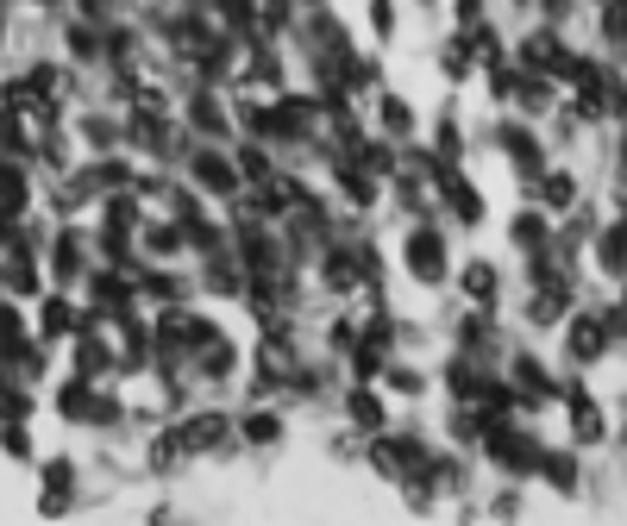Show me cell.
<instances>
[{"label":"cell","mask_w":627,"mask_h":526,"mask_svg":"<svg viewBox=\"0 0 627 526\" xmlns=\"http://www.w3.org/2000/svg\"><path fill=\"white\" fill-rule=\"evenodd\" d=\"M44 483H51V495H44V508H57V501H69V483H76V464H44Z\"/></svg>","instance_id":"17"},{"label":"cell","mask_w":627,"mask_h":526,"mask_svg":"<svg viewBox=\"0 0 627 526\" xmlns=\"http://www.w3.org/2000/svg\"><path fill=\"white\" fill-rule=\"evenodd\" d=\"M176 433H182V445H189V451H232V420L214 408V414H195L189 426H176Z\"/></svg>","instance_id":"4"},{"label":"cell","mask_w":627,"mask_h":526,"mask_svg":"<svg viewBox=\"0 0 627 526\" xmlns=\"http://www.w3.org/2000/svg\"><path fill=\"white\" fill-rule=\"evenodd\" d=\"M508 238H515L521 251H546V220H540V213H521V220L508 226Z\"/></svg>","instance_id":"15"},{"label":"cell","mask_w":627,"mask_h":526,"mask_svg":"<svg viewBox=\"0 0 627 526\" xmlns=\"http://www.w3.org/2000/svg\"><path fill=\"white\" fill-rule=\"evenodd\" d=\"M0 289H13V295H32V289H38V270H32V257H7V263H0Z\"/></svg>","instance_id":"12"},{"label":"cell","mask_w":627,"mask_h":526,"mask_svg":"<svg viewBox=\"0 0 627 526\" xmlns=\"http://www.w3.org/2000/svg\"><path fill=\"white\" fill-rule=\"evenodd\" d=\"M540 470H546V483H552V489H577V464L559 458V451H540Z\"/></svg>","instance_id":"18"},{"label":"cell","mask_w":627,"mask_h":526,"mask_svg":"<svg viewBox=\"0 0 627 526\" xmlns=\"http://www.w3.org/2000/svg\"><path fill=\"white\" fill-rule=\"evenodd\" d=\"M0 451H13V458H32V439H26V426H0Z\"/></svg>","instance_id":"21"},{"label":"cell","mask_w":627,"mask_h":526,"mask_svg":"<svg viewBox=\"0 0 627 526\" xmlns=\"http://www.w3.org/2000/svg\"><path fill=\"white\" fill-rule=\"evenodd\" d=\"M345 414H352V426H358V433L370 439V433H383V426H389V414H383V401L377 395H370L364 389V382H358V389L352 395H345Z\"/></svg>","instance_id":"7"},{"label":"cell","mask_w":627,"mask_h":526,"mask_svg":"<svg viewBox=\"0 0 627 526\" xmlns=\"http://www.w3.org/2000/svg\"><path fill=\"white\" fill-rule=\"evenodd\" d=\"M189 132H201V138H232V119H226V107H220L207 88H195V101H189Z\"/></svg>","instance_id":"5"},{"label":"cell","mask_w":627,"mask_h":526,"mask_svg":"<svg viewBox=\"0 0 627 526\" xmlns=\"http://www.w3.org/2000/svg\"><path fill=\"white\" fill-rule=\"evenodd\" d=\"M383 382H389V395H414V401L427 395V370L408 364V357H389V364H383Z\"/></svg>","instance_id":"8"},{"label":"cell","mask_w":627,"mask_h":526,"mask_svg":"<svg viewBox=\"0 0 627 526\" xmlns=\"http://www.w3.org/2000/svg\"><path fill=\"white\" fill-rule=\"evenodd\" d=\"M477 7H483V0H452V13H458V19H477Z\"/></svg>","instance_id":"23"},{"label":"cell","mask_w":627,"mask_h":526,"mask_svg":"<svg viewBox=\"0 0 627 526\" xmlns=\"http://www.w3.org/2000/svg\"><path fill=\"white\" fill-rule=\"evenodd\" d=\"M239 439L258 445V451H276V445H283V414H276V408H251L239 420Z\"/></svg>","instance_id":"6"},{"label":"cell","mask_w":627,"mask_h":526,"mask_svg":"<svg viewBox=\"0 0 627 526\" xmlns=\"http://www.w3.org/2000/svg\"><path fill=\"white\" fill-rule=\"evenodd\" d=\"M483 445H490V458L502 470H540V439H533L527 426H490Z\"/></svg>","instance_id":"3"},{"label":"cell","mask_w":627,"mask_h":526,"mask_svg":"<svg viewBox=\"0 0 627 526\" xmlns=\"http://www.w3.org/2000/svg\"><path fill=\"white\" fill-rule=\"evenodd\" d=\"M51 270H57L63 282H76V276H82V245H76V232H63V238H57V251H51Z\"/></svg>","instance_id":"13"},{"label":"cell","mask_w":627,"mask_h":526,"mask_svg":"<svg viewBox=\"0 0 627 526\" xmlns=\"http://www.w3.org/2000/svg\"><path fill=\"white\" fill-rule=\"evenodd\" d=\"M189 188L207 201H239L245 195V176H239V157H220L214 145H189Z\"/></svg>","instance_id":"1"},{"label":"cell","mask_w":627,"mask_h":526,"mask_svg":"<svg viewBox=\"0 0 627 526\" xmlns=\"http://www.w3.org/2000/svg\"><path fill=\"white\" fill-rule=\"evenodd\" d=\"M602 263H609V270H627V226L602 232Z\"/></svg>","instance_id":"19"},{"label":"cell","mask_w":627,"mask_h":526,"mask_svg":"<svg viewBox=\"0 0 627 526\" xmlns=\"http://www.w3.org/2000/svg\"><path fill=\"white\" fill-rule=\"evenodd\" d=\"M402 263H408V276L421 282V289H439V282H446V238H439L433 226H414L402 238Z\"/></svg>","instance_id":"2"},{"label":"cell","mask_w":627,"mask_h":526,"mask_svg":"<svg viewBox=\"0 0 627 526\" xmlns=\"http://www.w3.org/2000/svg\"><path fill=\"white\" fill-rule=\"evenodd\" d=\"M571 195H577L571 176H546V201H552V207H571Z\"/></svg>","instance_id":"22"},{"label":"cell","mask_w":627,"mask_h":526,"mask_svg":"<svg viewBox=\"0 0 627 526\" xmlns=\"http://www.w3.org/2000/svg\"><path fill=\"white\" fill-rule=\"evenodd\" d=\"M76 326H88V320H76L69 301H44V339H76Z\"/></svg>","instance_id":"11"},{"label":"cell","mask_w":627,"mask_h":526,"mask_svg":"<svg viewBox=\"0 0 627 526\" xmlns=\"http://www.w3.org/2000/svg\"><path fill=\"white\" fill-rule=\"evenodd\" d=\"M602 345H609V339H602V320H577L571 326V351L577 357H602Z\"/></svg>","instance_id":"16"},{"label":"cell","mask_w":627,"mask_h":526,"mask_svg":"<svg viewBox=\"0 0 627 526\" xmlns=\"http://www.w3.org/2000/svg\"><path fill=\"white\" fill-rule=\"evenodd\" d=\"M502 151H508V157H515V163H521V170H527V176H533V170H540V145H533V138H527L521 126H508V138H502Z\"/></svg>","instance_id":"14"},{"label":"cell","mask_w":627,"mask_h":526,"mask_svg":"<svg viewBox=\"0 0 627 526\" xmlns=\"http://www.w3.org/2000/svg\"><path fill=\"white\" fill-rule=\"evenodd\" d=\"M377 119H383V132H389V138H414V107L402 101V94H383Z\"/></svg>","instance_id":"10"},{"label":"cell","mask_w":627,"mask_h":526,"mask_svg":"<svg viewBox=\"0 0 627 526\" xmlns=\"http://www.w3.org/2000/svg\"><path fill=\"white\" fill-rule=\"evenodd\" d=\"M458 289H464V295H471L477 307H490V301H496V270H490V263H464V276H458Z\"/></svg>","instance_id":"9"},{"label":"cell","mask_w":627,"mask_h":526,"mask_svg":"<svg viewBox=\"0 0 627 526\" xmlns=\"http://www.w3.org/2000/svg\"><path fill=\"white\" fill-rule=\"evenodd\" d=\"M370 26L377 38H396V0H370Z\"/></svg>","instance_id":"20"}]
</instances>
